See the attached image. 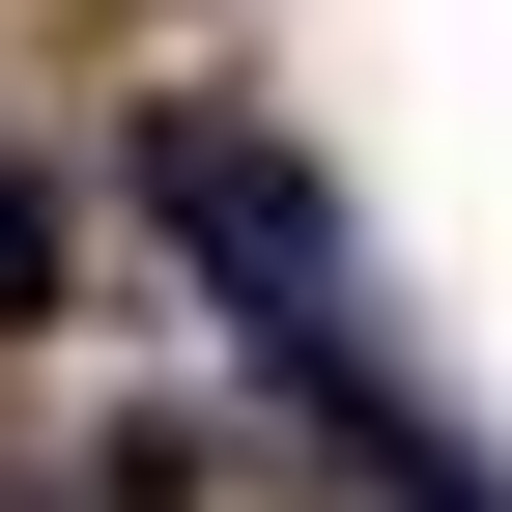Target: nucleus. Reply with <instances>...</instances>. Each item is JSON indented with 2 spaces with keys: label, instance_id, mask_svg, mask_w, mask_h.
<instances>
[{
  "label": "nucleus",
  "instance_id": "f257e3e1",
  "mask_svg": "<svg viewBox=\"0 0 512 512\" xmlns=\"http://www.w3.org/2000/svg\"><path fill=\"white\" fill-rule=\"evenodd\" d=\"M29 256H57V228H29V171H0V313H29Z\"/></svg>",
  "mask_w": 512,
  "mask_h": 512
}]
</instances>
